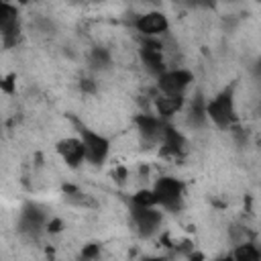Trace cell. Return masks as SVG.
Returning <instances> with one entry per match:
<instances>
[{"mask_svg":"<svg viewBox=\"0 0 261 261\" xmlns=\"http://www.w3.org/2000/svg\"><path fill=\"white\" fill-rule=\"evenodd\" d=\"M82 88H84V90H88V92H92V90H94L92 80H84V82H82Z\"/></svg>","mask_w":261,"mask_h":261,"instance_id":"ffe728a7","label":"cell"},{"mask_svg":"<svg viewBox=\"0 0 261 261\" xmlns=\"http://www.w3.org/2000/svg\"><path fill=\"white\" fill-rule=\"evenodd\" d=\"M194 82L192 71L177 67V69H165L161 75H157V86L163 96H184V92Z\"/></svg>","mask_w":261,"mask_h":261,"instance_id":"277c9868","label":"cell"},{"mask_svg":"<svg viewBox=\"0 0 261 261\" xmlns=\"http://www.w3.org/2000/svg\"><path fill=\"white\" fill-rule=\"evenodd\" d=\"M130 216H133V222H135L139 234H143V237H151L153 232H157V228L163 222V212L159 210V206H153V208L133 206Z\"/></svg>","mask_w":261,"mask_h":261,"instance_id":"5b68a950","label":"cell"},{"mask_svg":"<svg viewBox=\"0 0 261 261\" xmlns=\"http://www.w3.org/2000/svg\"><path fill=\"white\" fill-rule=\"evenodd\" d=\"M159 143H161V151L165 155H181L186 151V147H188L186 137L177 128H173L171 124L163 126V135H161Z\"/></svg>","mask_w":261,"mask_h":261,"instance_id":"30bf717a","label":"cell"},{"mask_svg":"<svg viewBox=\"0 0 261 261\" xmlns=\"http://www.w3.org/2000/svg\"><path fill=\"white\" fill-rule=\"evenodd\" d=\"M163 126H165V122L159 116H153V114L137 116V128L141 133V137L147 141H159L163 135Z\"/></svg>","mask_w":261,"mask_h":261,"instance_id":"7c38bea8","label":"cell"},{"mask_svg":"<svg viewBox=\"0 0 261 261\" xmlns=\"http://www.w3.org/2000/svg\"><path fill=\"white\" fill-rule=\"evenodd\" d=\"M153 196L157 200V206L165 210H179L184 200V184L177 177L163 175L153 186Z\"/></svg>","mask_w":261,"mask_h":261,"instance_id":"7a4b0ae2","label":"cell"},{"mask_svg":"<svg viewBox=\"0 0 261 261\" xmlns=\"http://www.w3.org/2000/svg\"><path fill=\"white\" fill-rule=\"evenodd\" d=\"M57 149V155L65 161V165L69 167H80L86 157H84V147H82V141L80 137H65L61 141H57L55 145Z\"/></svg>","mask_w":261,"mask_h":261,"instance_id":"ba28073f","label":"cell"},{"mask_svg":"<svg viewBox=\"0 0 261 261\" xmlns=\"http://www.w3.org/2000/svg\"><path fill=\"white\" fill-rule=\"evenodd\" d=\"M133 206H139V208H153V206H157L153 190H139L133 196Z\"/></svg>","mask_w":261,"mask_h":261,"instance_id":"2e32d148","label":"cell"},{"mask_svg":"<svg viewBox=\"0 0 261 261\" xmlns=\"http://www.w3.org/2000/svg\"><path fill=\"white\" fill-rule=\"evenodd\" d=\"M167 27H169L167 16H165L163 12H159V10L145 12V14L137 16V20H135V29H137L141 35H145V37L161 35V33L167 31Z\"/></svg>","mask_w":261,"mask_h":261,"instance_id":"52a82bcc","label":"cell"},{"mask_svg":"<svg viewBox=\"0 0 261 261\" xmlns=\"http://www.w3.org/2000/svg\"><path fill=\"white\" fill-rule=\"evenodd\" d=\"M216 261H232V257L228 255V257H220V259H216Z\"/></svg>","mask_w":261,"mask_h":261,"instance_id":"7402d4cb","label":"cell"},{"mask_svg":"<svg viewBox=\"0 0 261 261\" xmlns=\"http://www.w3.org/2000/svg\"><path fill=\"white\" fill-rule=\"evenodd\" d=\"M141 261H165L163 257H143Z\"/></svg>","mask_w":261,"mask_h":261,"instance_id":"44dd1931","label":"cell"},{"mask_svg":"<svg viewBox=\"0 0 261 261\" xmlns=\"http://www.w3.org/2000/svg\"><path fill=\"white\" fill-rule=\"evenodd\" d=\"M206 118L212 120L218 128H228L234 122V98L232 90L226 88L206 102Z\"/></svg>","mask_w":261,"mask_h":261,"instance_id":"6da1fadb","label":"cell"},{"mask_svg":"<svg viewBox=\"0 0 261 261\" xmlns=\"http://www.w3.org/2000/svg\"><path fill=\"white\" fill-rule=\"evenodd\" d=\"M80 141L84 147V157L86 161H90L92 165H102L110 153V141L106 137H102L100 133H94L90 128H82L80 130Z\"/></svg>","mask_w":261,"mask_h":261,"instance_id":"3957f363","label":"cell"},{"mask_svg":"<svg viewBox=\"0 0 261 261\" xmlns=\"http://www.w3.org/2000/svg\"><path fill=\"white\" fill-rule=\"evenodd\" d=\"M45 222H47V216H45V212L39 206L27 204L22 208V214H20V232L35 237V234L41 232V228H45Z\"/></svg>","mask_w":261,"mask_h":261,"instance_id":"9c48e42d","label":"cell"},{"mask_svg":"<svg viewBox=\"0 0 261 261\" xmlns=\"http://www.w3.org/2000/svg\"><path fill=\"white\" fill-rule=\"evenodd\" d=\"M206 102H202V100H198V102H194L192 104V110H190V122L192 124H196V126H202L208 118H206Z\"/></svg>","mask_w":261,"mask_h":261,"instance_id":"e0dca14e","label":"cell"},{"mask_svg":"<svg viewBox=\"0 0 261 261\" xmlns=\"http://www.w3.org/2000/svg\"><path fill=\"white\" fill-rule=\"evenodd\" d=\"M230 257H232V261H261V253H259L257 245L251 241L239 243Z\"/></svg>","mask_w":261,"mask_h":261,"instance_id":"5bb4252c","label":"cell"},{"mask_svg":"<svg viewBox=\"0 0 261 261\" xmlns=\"http://www.w3.org/2000/svg\"><path fill=\"white\" fill-rule=\"evenodd\" d=\"M98 255V245H90L84 249V259H94Z\"/></svg>","mask_w":261,"mask_h":261,"instance_id":"d6986e66","label":"cell"},{"mask_svg":"<svg viewBox=\"0 0 261 261\" xmlns=\"http://www.w3.org/2000/svg\"><path fill=\"white\" fill-rule=\"evenodd\" d=\"M20 16H18V8L14 4L8 2H0V35L6 39V43H14L18 33H20V24H18Z\"/></svg>","mask_w":261,"mask_h":261,"instance_id":"8992f818","label":"cell"},{"mask_svg":"<svg viewBox=\"0 0 261 261\" xmlns=\"http://www.w3.org/2000/svg\"><path fill=\"white\" fill-rule=\"evenodd\" d=\"M184 108V96H159L155 100V110H157V116L163 120V118H169L173 116L175 112H179Z\"/></svg>","mask_w":261,"mask_h":261,"instance_id":"4fadbf2b","label":"cell"},{"mask_svg":"<svg viewBox=\"0 0 261 261\" xmlns=\"http://www.w3.org/2000/svg\"><path fill=\"white\" fill-rule=\"evenodd\" d=\"M61 226H63V224H61V220H59V218H49V220L45 222V228H47L49 232H59V230H61Z\"/></svg>","mask_w":261,"mask_h":261,"instance_id":"ac0fdd59","label":"cell"},{"mask_svg":"<svg viewBox=\"0 0 261 261\" xmlns=\"http://www.w3.org/2000/svg\"><path fill=\"white\" fill-rule=\"evenodd\" d=\"M141 59H143L145 67H149L155 75H161L165 71V65H163V49H161L159 43L147 41L141 47Z\"/></svg>","mask_w":261,"mask_h":261,"instance_id":"8fae6325","label":"cell"},{"mask_svg":"<svg viewBox=\"0 0 261 261\" xmlns=\"http://www.w3.org/2000/svg\"><path fill=\"white\" fill-rule=\"evenodd\" d=\"M90 65L94 69H106L110 65V53L104 49V47H94L90 51V57H88Z\"/></svg>","mask_w":261,"mask_h":261,"instance_id":"9a60e30c","label":"cell"}]
</instances>
